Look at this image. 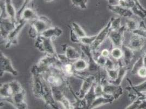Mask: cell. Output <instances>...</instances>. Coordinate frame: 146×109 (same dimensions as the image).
Here are the masks:
<instances>
[{
  "mask_svg": "<svg viewBox=\"0 0 146 109\" xmlns=\"http://www.w3.org/2000/svg\"><path fill=\"white\" fill-rule=\"evenodd\" d=\"M45 81L51 87L61 88L65 87L70 90L72 87L69 84L68 79L62 72L61 67L54 66L41 75Z\"/></svg>",
  "mask_w": 146,
  "mask_h": 109,
  "instance_id": "obj_1",
  "label": "cell"
},
{
  "mask_svg": "<svg viewBox=\"0 0 146 109\" xmlns=\"http://www.w3.org/2000/svg\"><path fill=\"white\" fill-rule=\"evenodd\" d=\"M80 49L82 54L85 56L88 63V68L86 73L88 75H94L97 76L100 74L102 68L98 64L91 47L80 44Z\"/></svg>",
  "mask_w": 146,
  "mask_h": 109,
  "instance_id": "obj_2",
  "label": "cell"
},
{
  "mask_svg": "<svg viewBox=\"0 0 146 109\" xmlns=\"http://www.w3.org/2000/svg\"><path fill=\"white\" fill-rule=\"evenodd\" d=\"M35 46L39 51L45 54H50L54 56H58V54L52 42V39L46 38L42 35H39L35 39Z\"/></svg>",
  "mask_w": 146,
  "mask_h": 109,
  "instance_id": "obj_3",
  "label": "cell"
},
{
  "mask_svg": "<svg viewBox=\"0 0 146 109\" xmlns=\"http://www.w3.org/2000/svg\"><path fill=\"white\" fill-rule=\"evenodd\" d=\"M23 88L17 80L2 84L0 87V96L2 100L12 98L16 93L22 91Z\"/></svg>",
  "mask_w": 146,
  "mask_h": 109,
  "instance_id": "obj_4",
  "label": "cell"
},
{
  "mask_svg": "<svg viewBox=\"0 0 146 109\" xmlns=\"http://www.w3.org/2000/svg\"><path fill=\"white\" fill-rule=\"evenodd\" d=\"M36 70L40 75L48 70L51 67L62 66L61 62L58 59V56H54L50 54H45L41 58L36 64Z\"/></svg>",
  "mask_w": 146,
  "mask_h": 109,
  "instance_id": "obj_5",
  "label": "cell"
},
{
  "mask_svg": "<svg viewBox=\"0 0 146 109\" xmlns=\"http://www.w3.org/2000/svg\"><path fill=\"white\" fill-rule=\"evenodd\" d=\"M97 79L100 82L103 86L104 95L111 96L116 100L123 94V89L121 86H116L110 83L108 79L102 75L99 76Z\"/></svg>",
  "mask_w": 146,
  "mask_h": 109,
  "instance_id": "obj_6",
  "label": "cell"
},
{
  "mask_svg": "<svg viewBox=\"0 0 146 109\" xmlns=\"http://www.w3.org/2000/svg\"><path fill=\"white\" fill-rule=\"evenodd\" d=\"M31 72L32 75V90L33 94L36 98L41 99L44 79L42 76L36 70V68L35 65L32 68Z\"/></svg>",
  "mask_w": 146,
  "mask_h": 109,
  "instance_id": "obj_7",
  "label": "cell"
},
{
  "mask_svg": "<svg viewBox=\"0 0 146 109\" xmlns=\"http://www.w3.org/2000/svg\"><path fill=\"white\" fill-rule=\"evenodd\" d=\"M41 99L47 105L52 109H62L58 105V103L55 100L51 87L44 80L43 90Z\"/></svg>",
  "mask_w": 146,
  "mask_h": 109,
  "instance_id": "obj_8",
  "label": "cell"
},
{
  "mask_svg": "<svg viewBox=\"0 0 146 109\" xmlns=\"http://www.w3.org/2000/svg\"><path fill=\"white\" fill-rule=\"evenodd\" d=\"M27 23L23 20L19 19L16 24L15 28L13 30L9 35L7 37L6 40V48H9L12 45H17L18 43V37L20 32L23 30Z\"/></svg>",
  "mask_w": 146,
  "mask_h": 109,
  "instance_id": "obj_9",
  "label": "cell"
},
{
  "mask_svg": "<svg viewBox=\"0 0 146 109\" xmlns=\"http://www.w3.org/2000/svg\"><path fill=\"white\" fill-rule=\"evenodd\" d=\"M97 76L94 75H88L84 77L82 79V83L79 91L76 93L77 97L80 99H84L95 84L97 80Z\"/></svg>",
  "mask_w": 146,
  "mask_h": 109,
  "instance_id": "obj_10",
  "label": "cell"
},
{
  "mask_svg": "<svg viewBox=\"0 0 146 109\" xmlns=\"http://www.w3.org/2000/svg\"><path fill=\"white\" fill-rule=\"evenodd\" d=\"M0 59L1 77H2L6 73H9L13 76H17L18 75V71L14 68V67H13L12 62L10 60V58H9L2 52H1Z\"/></svg>",
  "mask_w": 146,
  "mask_h": 109,
  "instance_id": "obj_11",
  "label": "cell"
},
{
  "mask_svg": "<svg viewBox=\"0 0 146 109\" xmlns=\"http://www.w3.org/2000/svg\"><path fill=\"white\" fill-rule=\"evenodd\" d=\"M30 25L35 29L39 35H42L45 31L53 26L51 20L43 15L39 16L36 20L31 22Z\"/></svg>",
  "mask_w": 146,
  "mask_h": 109,
  "instance_id": "obj_12",
  "label": "cell"
},
{
  "mask_svg": "<svg viewBox=\"0 0 146 109\" xmlns=\"http://www.w3.org/2000/svg\"><path fill=\"white\" fill-rule=\"evenodd\" d=\"M111 31V21L108 23V24L105 26L103 29L100 31L97 35L96 39L92 45L91 48L93 51H98V49L100 47L102 44L104 42L107 38H108L110 32Z\"/></svg>",
  "mask_w": 146,
  "mask_h": 109,
  "instance_id": "obj_13",
  "label": "cell"
},
{
  "mask_svg": "<svg viewBox=\"0 0 146 109\" xmlns=\"http://www.w3.org/2000/svg\"><path fill=\"white\" fill-rule=\"evenodd\" d=\"M125 31L126 28L125 25L122 26L118 30L110 31L108 38L113 47H122L123 45L124 35Z\"/></svg>",
  "mask_w": 146,
  "mask_h": 109,
  "instance_id": "obj_14",
  "label": "cell"
},
{
  "mask_svg": "<svg viewBox=\"0 0 146 109\" xmlns=\"http://www.w3.org/2000/svg\"><path fill=\"white\" fill-rule=\"evenodd\" d=\"M54 97L57 103L61 104L63 109H72V103L67 98L60 88L51 87Z\"/></svg>",
  "mask_w": 146,
  "mask_h": 109,
  "instance_id": "obj_15",
  "label": "cell"
},
{
  "mask_svg": "<svg viewBox=\"0 0 146 109\" xmlns=\"http://www.w3.org/2000/svg\"><path fill=\"white\" fill-rule=\"evenodd\" d=\"M17 24L13 23L9 18L1 19L0 33L1 37L4 40H6L10 32L15 28Z\"/></svg>",
  "mask_w": 146,
  "mask_h": 109,
  "instance_id": "obj_16",
  "label": "cell"
},
{
  "mask_svg": "<svg viewBox=\"0 0 146 109\" xmlns=\"http://www.w3.org/2000/svg\"><path fill=\"white\" fill-rule=\"evenodd\" d=\"M133 35L129 39L127 46L134 51H140L145 45V39L139 35Z\"/></svg>",
  "mask_w": 146,
  "mask_h": 109,
  "instance_id": "obj_17",
  "label": "cell"
},
{
  "mask_svg": "<svg viewBox=\"0 0 146 109\" xmlns=\"http://www.w3.org/2000/svg\"><path fill=\"white\" fill-rule=\"evenodd\" d=\"M61 48L64 52V54L72 62L76 61L82 57L81 54H80L79 52L76 49L67 44H62L61 45Z\"/></svg>",
  "mask_w": 146,
  "mask_h": 109,
  "instance_id": "obj_18",
  "label": "cell"
},
{
  "mask_svg": "<svg viewBox=\"0 0 146 109\" xmlns=\"http://www.w3.org/2000/svg\"><path fill=\"white\" fill-rule=\"evenodd\" d=\"M108 8L112 12L123 18H129L133 15V12L131 9L121 6L118 5H109L108 6Z\"/></svg>",
  "mask_w": 146,
  "mask_h": 109,
  "instance_id": "obj_19",
  "label": "cell"
},
{
  "mask_svg": "<svg viewBox=\"0 0 146 109\" xmlns=\"http://www.w3.org/2000/svg\"><path fill=\"white\" fill-rule=\"evenodd\" d=\"M118 63H119V71H118L117 78L112 81L109 80H108V81L110 83H111L113 85H116V86H121L122 81L124 78V77L127 74L129 68L128 67L125 66V65H124L123 62L121 61V60L118 61Z\"/></svg>",
  "mask_w": 146,
  "mask_h": 109,
  "instance_id": "obj_20",
  "label": "cell"
},
{
  "mask_svg": "<svg viewBox=\"0 0 146 109\" xmlns=\"http://www.w3.org/2000/svg\"><path fill=\"white\" fill-rule=\"evenodd\" d=\"M39 17V16L37 14L35 10L30 7H27L23 11V12L21 13L19 17L18 18V20L19 19L23 20L25 21L31 23L36 20Z\"/></svg>",
  "mask_w": 146,
  "mask_h": 109,
  "instance_id": "obj_21",
  "label": "cell"
},
{
  "mask_svg": "<svg viewBox=\"0 0 146 109\" xmlns=\"http://www.w3.org/2000/svg\"><path fill=\"white\" fill-rule=\"evenodd\" d=\"M5 10L8 18L13 23L17 24L18 22L17 13L15 8L13 4L12 0H4Z\"/></svg>",
  "mask_w": 146,
  "mask_h": 109,
  "instance_id": "obj_22",
  "label": "cell"
},
{
  "mask_svg": "<svg viewBox=\"0 0 146 109\" xmlns=\"http://www.w3.org/2000/svg\"><path fill=\"white\" fill-rule=\"evenodd\" d=\"M121 48L123 52L122 62L124 65L128 67L130 69V66L131 65L133 60L134 59V51L131 49L129 48L127 45H125L124 44L122 45Z\"/></svg>",
  "mask_w": 146,
  "mask_h": 109,
  "instance_id": "obj_23",
  "label": "cell"
},
{
  "mask_svg": "<svg viewBox=\"0 0 146 109\" xmlns=\"http://www.w3.org/2000/svg\"><path fill=\"white\" fill-rule=\"evenodd\" d=\"M63 34V30L60 27L57 26H54L50 27L46 30L45 31L40 35L46 38H50L53 40L54 38H56L61 36Z\"/></svg>",
  "mask_w": 146,
  "mask_h": 109,
  "instance_id": "obj_24",
  "label": "cell"
},
{
  "mask_svg": "<svg viewBox=\"0 0 146 109\" xmlns=\"http://www.w3.org/2000/svg\"><path fill=\"white\" fill-rule=\"evenodd\" d=\"M115 101V99L113 98H108L105 96H100L98 97L95 99L93 102L92 103L89 109H95L104 105L112 103Z\"/></svg>",
  "mask_w": 146,
  "mask_h": 109,
  "instance_id": "obj_25",
  "label": "cell"
},
{
  "mask_svg": "<svg viewBox=\"0 0 146 109\" xmlns=\"http://www.w3.org/2000/svg\"><path fill=\"white\" fill-rule=\"evenodd\" d=\"M73 67L76 73H82L87 70L88 68V63L87 60L81 57L73 63Z\"/></svg>",
  "mask_w": 146,
  "mask_h": 109,
  "instance_id": "obj_26",
  "label": "cell"
},
{
  "mask_svg": "<svg viewBox=\"0 0 146 109\" xmlns=\"http://www.w3.org/2000/svg\"><path fill=\"white\" fill-rule=\"evenodd\" d=\"M73 63V62H69L61 66L62 71L68 79L73 76L77 77V73L74 69Z\"/></svg>",
  "mask_w": 146,
  "mask_h": 109,
  "instance_id": "obj_27",
  "label": "cell"
},
{
  "mask_svg": "<svg viewBox=\"0 0 146 109\" xmlns=\"http://www.w3.org/2000/svg\"><path fill=\"white\" fill-rule=\"evenodd\" d=\"M26 94V91L23 88L22 91L14 94L12 98L5 100V101L11 104L13 106H15V105H16L17 104H18L19 103H22L24 101H26L25 100Z\"/></svg>",
  "mask_w": 146,
  "mask_h": 109,
  "instance_id": "obj_28",
  "label": "cell"
},
{
  "mask_svg": "<svg viewBox=\"0 0 146 109\" xmlns=\"http://www.w3.org/2000/svg\"><path fill=\"white\" fill-rule=\"evenodd\" d=\"M140 26V22H138L134 19H128L126 20L125 23V28L126 31L128 32L132 33L134 32L135 31L137 30Z\"/></svg>",
  "mask_w": 146,
  "mask_h": 109,
  "instance_id": "obj_29",
  "label": "cell"
},
{
  "mask_svg": "<svg viewBox=\"0 0 146 109\" xmlns=\"http://www.w3.org/2000/svg\"><path fill=\"white\" fill-rule=\"evenodd\" d=\"M127 80L129 82L130 86L127 87L126 88L129 89V90L134 91V92H140V93L146 92V80L141 82L139 85L134 86L132 84L131 81L129 78H127Z\"/></svg>",
  "mask_w": 146,
  "mask_h": 109,
  "instance_id": "obj_30",
  "label": "cell"
},
{
  "mask_svg": "<svg viewBox=\"0 0 146 109\" xmlns=\"http://www.w3.org/2000/svg\"><path fill=\"white\" fill-rule=\"evenodd\" d=\"M123 56V52L121 48L113 47L110 50V57L115 61L122 60Z\"/></svg>",
  "mask_w": 146,
  "mask_h": 109,
  "instance_id": "obj_31",
  "label": "cell"
},
{
  "mask_svg": "<svg viewBox=\"0 0 146 109\" xmlns=\"http://www.w3.org/2000/svg\"><path fill=\"white\" fill-rule=\"evenodd\" d=\"M73 31L80 38L85 37L87 36L85 30L82 29V27L76 22H73L70 25Z\"/></svg>",
  "mask_w": 146,
  "mask_h": 109,
  "instance_id": "obj_32",
  "label": "cell"
},
{
  "mask_svg": "<svg viewBox=\"0 0 146 109\" xmlns=\"http://www.w3.org/2000/svg\"><path fill=\"white\" fill-rule=\"evenodd\" d=\"M97 97V96L95 93L94 89V85H93L91 88V90L87 93V94L86 95L85 97L84 98L86 101L87 104L88 109H89V108L91 106L92 103L93 102V101L95 100V99Z\"/></svg>",
  "mask_w": 146,
  "mask_h": 109,
  "instance_id": "obj_33",
  "label": "cell"
},
{
  "mask_svg": "<svg viewBox=\"0 0 146 109\" xmlns=\"http://www.w3.org/2000/svg\"><path fill=\"white\" fill-rule=\"evenodd\" d=\"M143 66H144L143 60V56H142L137 61H136L133 66L131 68V74L133 75L137 74L138 71Z\"/></svg>",
  "mask_w": 146,
  "mask_h": 109,
  "instance_id": "obj_34",
  "label": "cell"
},
{
  "mask_svg": "<svg viewBox=\"0 0 146 109\" xmlns=\"http://www.w3.org/2000/svg\"><path fill=\"white\" fill-rule=\"evenodd\" d=\"M111 21V31H117L119 30L121 25V19L119 17H112L110 19Z\"/></svg>",
  "mask_w": 146,
  "mask_h": 109,
  "instance_id": "obj_35",
  "label": "cell"
},
{
  "mask_svg": "<svg viewBox=\"0 0 146 109\" xmlns=\"http://www.w3.org/2000/svg\"><path fill=\"white\" fill-rule=\"evenodd\" d=\"M97 37V35L91 36H86L85 37L80 38V44H83L87 46H91L92 45L96 39Z\"/></svg>",
  "mask_w": 146,
  "mask_h": 109,
  "instance_id": "obj_36",
  "label": "cell"
},
{
  "mask_svg": "<svg viewBox=\"0 0 146 109\" xmlns=\"http://www.w3.org/2000/svg\"><path fill=\"white\" fill-rule=\"evenodd\" d=\"M118 67H119L118 61L117 63L116 64L112 58H111V57H109V58H106V63H105L104 69L105 70H111V69H115L116 68Z\"/></svg>",
  "mask_w": 146,
  "mask_h": 109,
  "instance_id": "obj_37",
  "label": "cell"
},
{
  "mask_svg": "<svg viewBox=\"0 0 146 109\" xmlns=\"http://www.w3.org/2000/svg\"><path fill=\"white\" fill-rule=\"evenodd\" d=\"M119 67L111 70H105V71L106 73V75L108 76V79L109 80L112 81L117 78L118 71H119Z\"/></svg>",
  "mask_w": 146,
  "mask_h": 109,
  "instance_id": "obj_38",
  "label": "cell"
},
{
  "mask_svg": "<svg viewBox=\"0 0 146 109\" xmlns=\"http://www.w3.org/2000/svg\"><path fill=\"white\" fill-rule=\"evenodd\" d=\"M71 2L74 6L80 9H85L87 8L88 0H71Z\"/></svg>",
  "mask_w": 146,
  "mask_h": 109,
  "instance_id": "obj_39",
  "label": "cell"
},
{
  "mask_svg": "<svg viewBox=\"0 0 146 109\" xmlns=\"http://www.w3.org/2000/svg\"><path fill=\"white\" fill-rule=\"evenodd\" d=\"M69 28L70 31V36L71 41L74 43H80V38L73 31L71 26H69Z\"/></svg>",
  "mask_w": 146,
  "mask_h": 109,
  "instance_id": "obj_40",
  "label": "cell"
},
{
  "mask_svg": "<svg viewBox=\"0 0 146 109\" xmlns=\"http://www.w3.org/2000/svg\"><path fill=\"white\" fill-rule=\"evenodd\" d=\"M142 101V99L140 98H137L136 100L133 102L131 104H130L126 109H139V106Z\"/></svg>",
  "mask_w": 146,
  "mask_h": 109,
  "instance_id": "obj_41",
  "label": "cell"
},
{
  "mask_svg": "<svg viewBox=\"0 0 146 109\" xmlns=\"http://www.w3.org/2000/svg\"><path fill=\"white\" fill-rule=\"evenodd\" d=\"M32 0H24L23 5L21 7V8H20L18 12L17 13V19L20 16V15L21 14V13L23 12V11L27 7V6L30 3Z\"/></svg>",
  "mask_w": 146,
  "mask_h": 109,
  "instance_id": "obj_42",
  "label": "cell"
},
{
  "mask_svg": "<svg viewBox=\"0 0 146 109\" xmlns=\"http://www.w3.org/2000/svg\"><path fill=\"white\" fill-rule=\"evenodd\" d=\"M14 107L16 109H29L27 103H26V101L17 104L16 105H15Z\"/></svg>",
  "mask_w": 146,
  "mask_h": 109,
  "instance_id": "obj_43",
  "label": "cell"
},
{
  "mask_svg": "<svg viewBox=\"0 0 146 109\" xmlns=\"http://www.w3.org/2000/svg\"><path fill=\"white\" fill-rule=\"evenodd\" d=\"M139 76L142 78H146V67L143 66L142 67L140 70L138 71L137 74Z\"/></svg>",
  "mask_w": 146,
  "mask_h": 109,
  "instance_id": "obj_44",
  "label": "cell"
},
{
  "mask_svg": "<svg viewBox=\"0 0 146 109\" xmlns=\"http://www.w3.org/2000/svg\"><path fill=\"white\" fill-rule=\"evenodd\" d=\"M100 53V54L106 58L110 57V50L107 49H103Z\"/></svg>",
  "mask_w": 146,
  "mask_h": 109,
  "instance_id": "obj_45",
  "label": "cell"
},
{
  "mask_svg": "<svg viewBox=\"0 0 146 109\" xmlns=\"http://www.w3.org/2000/svg\"><path fill=\"white\" fill-rule=\"evenodd\" d=\"M143 56V64H144V66L146 67V50L144 53L142 55Z\"/></svg>",
  "mask_w": 146,
  "mask_h": 109,
  "instance_id": "obj_46",
  "label": "cell"
},
{
  "mask_svg": "<svg viewBox=\"0 0 146 109\" xmlns=\"http://www.w3.org/2000/svg\"><path fill=\"white\" fill-rule=\"evenodd\" d=\"M52 1H54V0H45V1L46 2H50Z\"/></svg>",
  "mask_w": 146,
  "mask_h": 109,
  "instance_id": "obj_47",
  "label": "cell"
},
{
  "mask_svg": "<svg viewBox=\"0 0 146 109\" xmlns=\"http://www.w3.org/2000/svg\"></svg>",
  "mask_w": 146,
  "mask_h": 109,
  "instance_id": "obj_48",
  "label": "cell"
}]
</instances>
